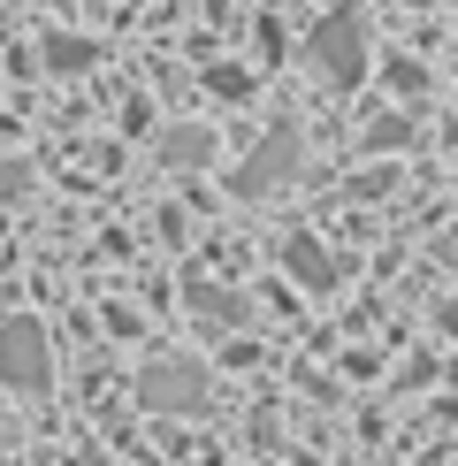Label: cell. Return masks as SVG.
Masks as SVG:
<instances>
[{"label":"cell","mask_w":458,"mask_h":466,"mask_svg":"<svg viewBox=\"0 0 458 466\" xmlns=\"http://www.w3.org/2000/svg\"><path fill=\"white\" fill-rule=\"evenodd\" d=\"M305 69H314L329 92H352L359 76H367V15L359 8L321 15V24L305 31Z\"/></svg>","instance_id":"1"},{"label":"cell","mask_w":458,"mask_h":466,"mask_svg":"<svg viewBox=\"0 0 458 466\" xmlns=\"http://www.w3.org/2000/svg\"><path fill=\"white\" fill-rule=\"evenodd\" d=\"M0 382L24 390V398H46L54 390V344H46V329H38L31 314L0 321Z\"/></svg>","instance_id":"2"},{"label":"cell","mask_w":458,"mask_h":466,"mask_svg":"<svg viewBox=\"0 0 458 466\" xmlns=\"http://www.w3.org/2000/svg\"><path fill=\"white\" fill-rule=\"evenodd\" d=\"M298 161H305V138H298V123H275L267 138L244 153V168L229 184L244 191V199H267V191H283V184H298Z\"/></svg>","instance_id":"3"},{"label":"cell","mask_w":458,"mask_h":466,"mask_svg":"<svg viewBox=\"0 0 458 466\" xmlns=\"http://www.w3.org/2000/svg\"><path fill=\"white\" fill-rule=\"evenodd\" d=\"M138 398L153 405V413H199V405H206V375L184 367V360H153L138 375Z\"/></svg>","instance_id":"4"},{"label":"cell","mask_w":458,"mask_h":466,"mask_svg":"<svg viewBox=\"0 0 458 466\" xmlns=\"http://www.w3.org/2000/svg\"><path fill=\"white\" fill-rule=\"evenodd\" d=\"M283 268H291L305 290H336V276H344V260H336V252H321L314 238H291V245H283Z\"/></svg>","instance_id":"5"},{"label":"cell","mask_w":458,"mask_h":466,"mask_svg":"<svg viewBox=\"0 0 458 466\" xmlns=\"http://www.w3.org/2000/svg\"><path fill=\"white\" fill-rule=\"evenodd\" d=\"M191 306H199V321H206V329H244V321H253L237 290H214V283H191Z\"/></svg>","instance_id":"6"},{"label":"cell","mask_w":458,"mask_h":466,"mask_svg":"<svg viewBox=\"0 0 458 466\" xmlns=\"http://www.w3.org/2000/svg\"><path fill=\"white\" fill-rule=\"evenodd\" d=\"M206 153H214V130H206V123H184V130H168V138H161V161L168 168H199Z\"/></svg>","instance_id":"7"},{"label":"cell","mask_w":458,"mask_h":466,"mask_svg":"<svg viewBox=\"0 0 458 466\" xmlns=\"http://www.w3.org/2000/svg\"><path fill=\"white\" fill-rule=\"evenodd\" d=\"M46 62L54 69H92V62H100V46L76 38V31H46Z\"/></svg>","instance_id":"8"},{"label":"cell","mask_w":458,"mask_h":466,"mask_svg":"<svg viewBox=\"0 0 458 466\" xmlns=\"http://www.w3.org/2000/svg\"><path fill=\"white\" fill-rule=\"evenodd\" d=\"M413 138V123L405 115H374V130H367V153H390V146H405Z\"/></svg>","instance_id":"9"},{"label":"cell","mask_w":458,"mask_h":466,"mask_svg":"<svg viewBox=\"0 0 458 466\" xmlns=\"http://www.w3.org/2000/svg\"><path fill=\"white\" fill-rule=\"evenodd\" d=\"M24 191H31V161L0 153V207H8V199H24Z\"/></svg>","instance_id":"10"},{"label":"cell","mask_w":458,"mask_h":466,"mask_svg":"<svg viewBox=\"0 0 458 466\" xmlns=\"http://www.w3.org/2000/svg\"><path fill=\"white\" fill-rule=\"evenodd\" d=\"M206 85H214L222 100H244V92H253V76H244V69H206Z\"/></svg>","instance_id":"11"},{"label":"cell","mask_w":458,"mask_h":466,"mask_svg":"<svg viewBox=\"0 0 458 466\" xmlns=\"http://www.w3.org/2000/svg\"><path fill=\"white\" fill-rule=\"evenodd\" d=\"M390 92H428V76H420V69L405 62V69H390Z\"/></svg>","instance_id":"12"},{"label":"cell","mask_w":458,"mask_h":466,"mask_svg":"<svg viewBox=\"0 0 458 466\" xmlns=\"http://www.w3.org/2000/svg\"><path fill=\"white\" fill-rule=\"evenodd\" d=\"M0 451H8V413H0Z\"/></svg>","instance_id":"13"},{"label":"cell","mask_w":458,"mask_h":466,"mask_svg":"<svg viewBox=\"0 0 458 466\" xmlns=\"http://www.w3.org/2000/svg\"><path fill=\"white\" fill-rule=\"evenodd\" d=\"M405 8H428V0H405Z\"/></svg>","instance_id":"14"}]
</instances>
